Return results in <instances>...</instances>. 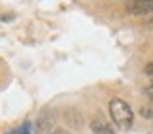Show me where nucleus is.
<instances>
[{"mask_svg": "<svg viewBox=\"0 0 153 134\" xmlns=\"http://www.w3.org/2000/svg\"><path fill=\"white\" fill-rule=\"evenodd\" d=\"M110 115H111V121H114L119 129L127 130V129L132 127V119H134L132 110L125 100H121V98H111L110 100Z\"/></svg>", "mask_w": 153, "mask_h": 134, "instance_id": "1", "label": "nucleus"}, {"mask_svg": "<svg viewBox=\"0 0 153 134\" xmlns=\"http://www.w3.org/2000/svg\"><path fill=\"white\" fill-rule=\"evenodd\" d=\"M55 112L49 108L42 110V113L38 115L36 119V125H34V129H36V134H53L55 132Z\"/></svg>", "mask_w": 153, "mask_h": 134, "instance_id": "2", "label": "nucleus"}, {"mask_svg": "<svg viewBox=\"0 0 153 134\" xmlns=\"http://www.w3.org/2000/svg\"><path fill=\"white\" fill-rule=\"evenodd\" d=\"M127 11L132 15H146L153 11V0H127Z\"/></svg>", "mask_w": 153, "mask_h": 134, "instance_id": "3", "label": "nucleus"}, {"mask_svg": "<svg viewBox=\"0 0 153 134\" xmlns=\"http://www.w3.org/2000/svg\"><path fill=\"white\" fill-rule=\"evenodd\" d=\"M91 130L95 132V134H115L114 127H111L100 113L93 117V121H91Z\"/></svg>", "mask_w": 153, "mask_h": 134, "instance_id": "4", "label": "nucleus"}, {"mask_svg": "<svg viewBox=\"0 0 153 134\" xmlns=\"http://www.w3.org/2000/svg\"><path fill=\"white\" fill-rule=\"evenodd\" d=\"M140 115H142V117H148V119H153V108L151 106H144L140 110Z\"/></svg>", "mask_w": 153, "mask_h": 134, "instance_id": "5", "label": "nucleus"}, {"mask_svg": "<svg viewBox=\"0 0 153 134\" xmlns=\"http://www.w3.org/2000/svg\"><path fill=\"white\" fill-rule=\"evenodd\" d=\"M144 70H146V74H148V76H153V62H148Z\"/></svg>", "mask_w": 153, "mask_h": 134, "instance_id": "6", "label": "nucleus"}, {"mask_svg": "<svg viewBox=\"0 0 153 134\" xmlns=\"http://www.w3.org/2000/svg\"><path fill=\"white\" fill-rule=\"evenodd\" d=\"M146 95H148V96H151V98H153V83H151V85H148V87H146Z\"/></svg>", "mask_w": 153, "mask_h": 134, "instance_id": "7", "label": "nucleus"}, {"mask_svg": "<svg viewBox=\"0 0 153 134\" xmlns=\"http://www.w3.org/2000/svg\"><path fill=\"white\" fill-rule=\"evenodd\" d=\"M53 134H66V130H64V129H55Z\"/></svg>", "mask_w": 153, "mask_h": 134, "instance_id": "8", "label": "nucleus"}, {"mask_svg": "<svg viewBox=\"0 0 153 134\" xmlns=\"http://www.w3.org/2000/svg\"><path fill=\"white\" fill-rule=\"evenodd\" d=\"M148 25H149V27H151V28H153V17H151V19H149V21H148Z\"/></svg>", "mask_w": 153, "mask_h": 134, "instance_id": "9", "label": "nucleus"}]
</instances>
